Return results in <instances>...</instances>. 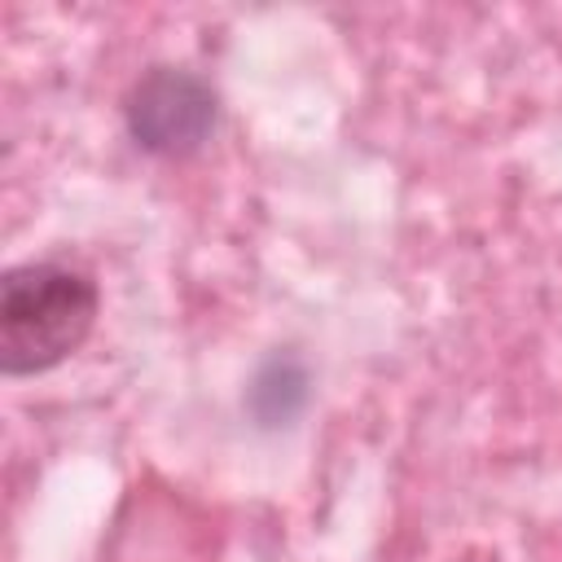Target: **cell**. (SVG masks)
I'll list each match as a JSON object with an SVG mask.
<instances>
[{
	"instance_id": "cell-1",
	"label": "cell",
	"mask_w": 562,
	"mask_h": 562,
	"mask_svg": "<svg viewBox=\"0 0 562 562\" xmlns=\"http://www.w3.org/2000/svg\"><path fill=\"white\" fill-rule=\"evenodd\" d=\"M101 312L88 268L66 259H31L0 277V369L9 378L48 373L70 360Z\"/></svg>"
},
{
	"instance_id": "cell-2",
	"label": "cell",
	"mask_w": 562,
	"mask_h": 562,
	"mask_svg": "<svg viewBox=\"0 0 562 562\" xmlns=\"http://www.w3.org/2000/svg\"><path fill=\"white\" fill-rule=\"evenodd\" d=\"M215 119H220L215 88L184 66H149L123 97L127 136L158 158L198 154L211 140Z\"/></svg>"
}]
</instances>
